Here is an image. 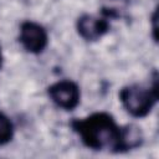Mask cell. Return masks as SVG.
Wrapping results in <instances>:
<instances>
[{
    "instance_id": "obj_1",
    "label": "cell",
    "mask_w": 159,
    "mask_h": 159,
    "mask_svg": "<svg viewBox=\"0 0 159 159\" xmlns=\"http://www.w3.org/2000/svg\"><path fill=\"white\" fill-rule=\"evenodd\" d=\"M71 128L89 149L122 153V127L107 112H96L86 118L73 119Z\"/></svg>"
},
{
    "instance_id": "obj_2",
    "label": "cell",
    "mask_w": 159,
    "mask_h": 159,
    "mask_svg": "<svg viewBox=\"0 0 159 159\" xmlns=\"http://www.w3.org/2000/svg\"><path fill=\"white\" fill-rule=\"evenodd\" d=\"M118 96L122 106L132 117H147L159 98L157 71H154L153 82L149 87L142 84H128L119 91Z\"/></svg>"
},
{
    "instance_id": "obj_3",
    "label": "cell",
    "mask_w": 159,
    "mask_h": 159,
    "mask_svg": "<svg viewBox=\"0 0 159 159\" xmlns=\"http://www.w3.org/2000/svg\"><path fill=\"white\" fill-rule=\"evenodd\" d=\"M19 42L29 53L40 55L48 45L47 30L35 21H24L20 25Z\"/></svg>"
},
{
    "instance_id": "obj_4",
    "label": "cell",
    "mask_w": 159,
    "mask_h": 159,
    "mask_svg": "<svg viewBox=\"0 0 159 159\" xmlns=\"http://www.w3.org/2000/svg\"><path fill=\"white\" fill-rule=\"evenodd\" d=\"M48 97L60 108L73 111L81 101V91L76 82L71 80H61L47 88Z\"/></svg>"
},
{
    "instance_id": "obj_5",
    "label": "cell",
    "mask_w": 159,
    "mask_h": 159,
    "mask_svg": "<svg viewBox=\"0 0 159 159\" xmlns=\"http://www.w3.org/2000/svg\"><path fill=\"white\" fill-rule=\"evenodd\" d=\"M76 29L78 35L84 41H97L109 31L111 24L109 20L103 15L93 16L89 14H83L77 19Z\"/></svg>"
},
{
    "instance_id": "obj_6",
    "label": "cell",
    "mask_w": 159,
    "mask_h": 159,
    "mask_svg": "<svg viewBox=\"0 0 159 159\" xmlns=\"http://www.w3.org/2000/svg\"><path fill=\"white\" fill-rule=\"evenodd\" d=\"M143 143V133L139 127L127 124L122 127V153L139 148Z\"/></svg>"
},
{
    "instance_id": "obj_7",
    "label": "cell",
    "mask_w": 159,
    "mask_h": 159,
    "mask_svg": "<svg viewBox=\"0 0 159 159\" xmlns=\"http://www.w3.org/2000/svg\"><path fill=\"white\" fill-rule=\"evenodd\" d=\"M14 124L11 119L0 111V147L6 145L14 138Z\"/></svg>"
},
{
    "instance_id": "obj_8",
    "label": "cell",
    "mask_w": 159,
    "mask_h": 159,
    "mask_svg": "<svg viewBox=\"0 0 159 159\" xmlns=\"http://www.w3.org/2000/svg\"><path fill=\"white\" fill-rule=\"evenodd\" d=\"M152 22H153V39H154V41H157V25H155V22H157V10L152 15Z\"/></svg>"
},
{
    "instance_id": "obj_9",
    "label": "cell",
    "mask_w": 159,
    "mask_h": 159,
    "mask_svg": "<svg viewBox=\"0 0 159 159\" xmlns=\"http://www.w3.org/2000/svg\"><path fill=\"white\" fill-rule=\"evenodd\" d=\"M2 63H4V56H2V51H1V46H0V70L2 67Z\"/></svg>"
}]
</instances>
